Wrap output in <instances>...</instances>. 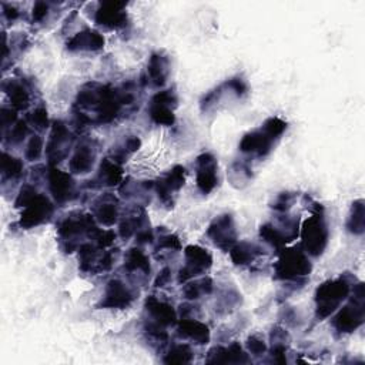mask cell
Segmentation results:
<instances>
[{
  "label": "cell",
  "instance_id": "obj_1",
  "mask_svg": "<svg viewBox=\"0 0 365 365\" xmlns=\"http://www.w3.org/2000/svg\"><path fill=\"white\" fill-rule=\"evenodd\" d=\"M134 98V93L128 88L87 83L76 96L74 114L81 124H108L117 118L123 107L133 104Z\"/></svg>",
  "mask_w": 365,
  "mask_h": 365
},
{
  "label": "cell",
  "instance_id": "obj_2",
  "mask_svg": "<svg viewBox=\"0 0 365 365\" xmlns=\"http://www.w3.org/2000/svg\"><path fill=\"white\" fill-rule=\"evenodd\" d=\"M351 287L352 278L348 275V272L338 278L327 279L318 285L314 294L317 321H322L334 314L349 297Z\"/></svg>",
  "mask_w": 365,
  "mask_h": 365
},
{
  "label": "cell",
  "instance_id": "obj_3",
  "mask_svg": "<svg viewBox=\"0 0 365 365\" xmlns=\"http://www.w3.org/2000/svg\"><path fill=\"white\" fill-rule=\"evenodd\" d=\"M97 221L94 220L93 214L74 211L66 215L58 227L57 235L60 240V245L66 252H71L80 247V240L84 237L90 238L97 231Z\"/></svg>",
  "mask_w": 365,
  "mask_h": 365
},
{
  "label": "cell",
  "instance_id": "obj_4",
  "mask_svg": "<svg viewBox=\"0 0 365 365\" xmlns=\"http://www.w3.org/2000/svg\"><path fill=\"white\" fill-rule=\"evenodd\" d=\"M311 271L312 264L301 245L282 248L274 264V278L281 281H298L308 277Z\"/></svg>",
  "mask_w": 365,
  "mask_h": 365
},
{
  "label": "cell",
  "instance_id": "obj_5",
  "mask_svg": "<svg viewBox=\"0 0 365 365\" xmlns=\"http://www.w3.org/2000/svg\"><path fill=\"white\" fill-rule=\"evenodd\" d=\"M301 248L307 255L319 257L325 251L328 245L329 231L322 214V208L318 205L317 211L308 217L301 225Z\"/></svg>",
  "mask_w": 365,
  "mask_h": 365
},
{
  "label": "cell",
  "instance_id": "obj_6",
  "mask_svg": "<svg viewBox=\"0 0 365 365\" xmlns=\"http://www.w3.org/2000/svg\"><path fill=\"white\" fill-rule=\"evenodd\" d=\"M365 319V287L362 282L354 285L352 297L332 319V327L339 334H351L356 331Z\"/></svg>",
  "mask_w": 365,
  "mask_h": 365
},
{
  "label": "cell",
  "instance_id": "obj_7",
  "mask_svg": "<svg viewBox=\"0 0 365 365\" xmlns=\"http://www.w3.org/2000/svg\"><path fill=\"white\" fill-rule=\"evenodd\" d=\"M185 264L178 271V282L185 284L190 279L204 274L212 265V255L200 245H187L184 248Z\"/></svg>",
  "mask_w": 365,
  "mask_h": 365
},
{
  "label": "cell",
  "instance_id": "obj_8",
  "mask_svg": "<svg viewBox=\"0 0 365 365\" xmlns=\"http://www.w3.org/2000/svg\"><path fill=\"white\" fill-rule=\"evenodd\" d=\"M185 175H187L185 168L182 165L177 164L154 181V190H155L157 197L161 201V204H164L165 207L174 205L177 192L185 184Z\"/></svg>",
  "mask_w": 365,
  "mask_h": 365
},
{
  "label": "cell",
  "instance_id": "obj_9",
  "mask_svg": "<svg viewBox=\"0 0 365 365\" xmlns=\"http://www.w3.org/2000/svg\"><path fill=\"white\" fill-rule=\"evenodd\" d=\"M73 144V134L61 120H57L51 125L50 137L46 145V157L51 167L61 163L67 155Z\"/></svg>",
  "mask_w": 365,
  "mask_h": 365
},
{
  "label": "cell",
  "instance_id": "obj_10",
  "mask_svg": "<svg viewBox=\"0 0 365 365\" xmlns=\"http://www.w3.org/2000/svg\"><path fill=\"white\" fill-rule=\"evenodd\" d=\"M19 224L21 228L29 230L47 222L54 212V205L48 197L37 192L26 205L21 207Z\"/></svg>",
  "mask_w": 365,
  "mask_h": 365
},
{
  "label": "cell",
  "instance_id": "obj_11",
  "mask_svg": "<svg viewBox=\"0 0 365 365\" xmlns=\"http://www.w3.org/2000/svg\"><path fill=\"white\" fill-rule=\"evenodd\" d=\"M178 98L171 88L161 90L151 97L148 104V115L153 123L158 125H173L175 123L174 110L177 107Z\"/></svg>",
  "mask_w": 365,
  "mask_h": 365
},
{
  "label": "cell",
  "instance_id": "obj_12",
  "mask_svg": "<svg viewBox=\"0 0 365 365\" xmlns=\"http://www.w3.org/2000/svg\"><path fill=\"white\" fill-rule=\"evenodd\" d=\"M207 237L217 248L228 252L231 247L237 242L238 237L232 214L224 212L217 215L207 228Z\"/></svg>",
  "mask_w": 365,
  "mask_h": 365
},
{
  "label": "cell",
  "instance_id": "obj_13",
  "mask_svg": "<svg viewBox=\"0 0 365 365\" xmlns=\"http://www.w3.org/2000/svg\"><path fill=\"white\" fill-rule=\"evenodd\" d=\"M127 3L124 1H101L94 14V21L106 29L118 30L127 26L128 14L125 11Z\"/></svg>",
  "mask_w": 365,
  "mask_h": 365
},
{
  "label": "cell",
  "instance_id": "obj_14",
  "mask_svg": "<svg viewBox=\"0 0 365 365\" xmlns=\"http://www.w3.org/2000/svg\"><path fill=\"white\" fill-rule=\"evenodd\" d=\"M195 184L202 194H210L218 184V161L211 153H202L195 160Z\"/></svg>",
  "mask_w": 365,
  "mask_h": 365
},
{
  "label": "cell",
  "instance_id": "obj_15",
  "mask_svg": "<svg viewBox=\"0 0 365 365\" xmlns=\"http://www.w3.org/2000/svg\"><path fill=\"white\" fill-rule=\"evenodd\" d=\"M135 299V292L121 279H110L106 285L104 294L97 304V308H117L123 309L131 305Z\"/></svg>",
  "mask_w": 365,
  "mask_h": 365
},
{
  "label": "cell",
  "instance_id": "obj_16",
  "mask_svg": "<svg viewBox=\"0 0 365 365\" xmlns=\"http://www.w3.org/2000/svg\"><path fill=\"white\" fill-rule=\"evenodd\" d=\"M47 181L50 194L58 205H63L73 200L76 194V182L71 174L64 173L56 167H51L47 174Z\"/></svg>",
  "mask_w": 365,
  "mask_h": 365
},
{
  "label": "cell",
  "instance_id": "obj_17",
  "mask_svg": "<svg viewBox=\"0 0 365 365\" xmlns=\"http://www.w3.org/2000/svg\"><path fill=\"white\" fill-rule=\"evenodd\" d=\"M97 158V145L94 140L83 138L74 148L68 161V170L71 174H87L93 170Z\"/></svg>",
  "mask_w": 365,
  "mask_h": 365
},
{
  "label": "cell",
  "instance_id": "obj_18",
  "mask_svg": "<svg viewBox=\"0 0 365 365\" xmlns=\"http://www.w3.org/2000/svg\"><path fill=\"white\" fill-rule=\"evenodd\" d=\"M274 143H275V140L271 138L259 127L257 130H252V131H248L247 134H244V137L240 141L238 148L244 154H250V155L262 158L271 153Z\"/></svg>",
  "mask_w": 365,
  "mask_h": 365
},
{
  "label": "cell",
  "instance_id": "obj_19",
  "mask_svg": "<svg viewBox=\"0 0 365 365\" xmlns=\"http://www.w3.org/2000/svg\"><path fill=\"white\" fill-rule=\"evenodd\" d=\"M91 214L98 224L104 227L114 225L118 221V214H120L117 197H114L110 192L101 194L94 200L91 205Z\"/></svg>",
  "mask_w": 365,
  "mask_h": 365
},
{
  "label": "cell",
  "instance_id": "obj_20",
  "mask_svg": "<svg viewBox=\"0 0 365 365\" xmlns=\"http://www.w3.org/2000/svg\"><path fill=\"white\" fill-rule=\"evenodd\" d=\"M144 309L148 314V321L161 327H170L177 322V312L168 302H164L154 295L147 297Z\"/></svg>",
  "mask_w": 365,
  "mask_h": 365
},
{
  "label": "cell",
  "instance_id": "obj_21",
  "mask_svg": "<svg viewBox=\"0 0 365 365\" xmlns=\"http://www.w3.org/2000/svg\"><path fill=\"white\" fill-rule=\"evenodd\" d=\"M123 168L121 164L114 161L113 158H103L94 178L88 182L93 188H103V187H115L120 185L123 181Z\"/></svg>",
  "mask_w": 365,
  "mask_h": 365
},
{
  "label": "cell",
  "instance_id": "obj_22",
  "mask_svg": "<svg viewBox=\"0 0 365 365\" xmlns=\"http://www.w3.org/2000/svg\"><path fill=\"white\" fill-rule=\"evenodd\" d=\"M170 76V58L164 51H154L147 63V83L153 87H163Z\"/></svg>",
  "mask_w": 365,
  "mask_h": 365
},
{
  "label": "cell",
  "instance_id": "obj_23",
  "mask_svg": "<svg viewBox=\"0 0 365 365\" xmlns=\"http://www.w3.org/2000/svg\"><path fill=\"white\" fill-rule=\"evenodd\" d=\"M207 364H248L250 358L240 342H232L228 346H214L208 351Z\"/></svg>",
  "mask_w": 365,
  "mask_h": 365
},
{
  "label": "cell",
  "instance_id": "obj_24",
  "mask_svg": "<svg viewBox=\"0 0 365 365\" xmlns=\"http://www.w3.org/2000/svg\"><path fill=\"white\" fill-rule=\"evenodd\" d=\"M104 37L96 30L84 29L70 37L66 43L68 51H98L104 47Z\"/></svg>",
  "mask_w": 365,
  "mask_h": 365
},
{
  "label": "cell",
  "instance_id": "obj_25",
  "mask_svg": "<svg viewBox=\"0 0 365 365\" xmlns=\"http://www.w3.org/2000/svg\"><path fill=\"white\" fill-rule=\"evenodd\" d=\"M147 228H148L147 214H145L143 205L137 204L133 210H130L127 214H124V217L120 220L118 234L123 240H128L130 237H133Z\"/></svg>",
  "mask_w": 365,
  "mask_h": 365
},
{
  "label": "cell",
  "instance_id": "obj_26",
  "mask_svg": "<svg viewBox=\"0 0 365 365\" xmlns=\"http://www.w3.org/2000/svg\"><path fill=\"white\" fill-rule=\"evenodd\" d=\"M177 334L182 338L191 339L198 345H205L210 342L211 332L207 324L194 318H181L177 327Z\"/></svg>",
  "mask_w": 365,
  "mask_h": 365
},
{
  "label": "cell",
  "instance_id": "obj_27",
  "mask_svg": "<svg viewBox=\"0 0 365 365\" xmlns=\"http://www.w3.org/2000/svg\"><path fill=\"white\" fill-rule=\"evenodd\" d=\"M124 269L130 277L138 275V281L140 278H147L151 272L148 257L138 247L130 248L124 257Z\"/></svg>",
  "mask_w": 365,
  "mask_h": 365
},
{
  "label": "cell",
  "instance_id": "obj_28",
  "mask_svg": "<svg viewBox=\"0 0 365 365\" xmlns=\"http://www.w3.org/2000/svg\"><path fill=\"white\" fill-rule=\"evenodd\" d=\"M228 252L234 265L242 267L255 261L257 257L262 254V250L257 244H252L250 241H240L235 242Z\"/></svg>",
  "mask_w": 365,
  "mask_h": 365
},
{
  "label": "cell",
  "instance_id": "obj_29",
  "mask_svg": "<svg viewBox=\"0 0 365 365\" xmlns=\"http://www.w3.org/2000/svg\"><path fill=\"white\" fill-rule=\"evenodd\" d=\"M3 88L9 97L11 108H14L16 111L27 110V107L30 106V94L21 83L10 80L3 84Z\"/></svg>",
  "mask_w": 365,
  "mask_h": 365
},
{
  "label": "cell",
  "instance_id": "obj_30",
  "mask_svg": "<svg viewBox=\"0 0 365 365\" xmlns=\"http://www.w3.org/2000/svg\"><path fill=\"white\" fill-rule=\"evenodd\" d=\"M348 232L354 235H362L365 231V201L362 198L355 200L351 205L346 224Z\"/></svg>",
  "mask_w": 365,
  "mask_h": 365
},
{
  "label": "cell",
  "instance_id": "obj_31",
  "mask_svg": "<svg viewBox=\"0 0 365 365\" xmlns=\"http://www.w3.org/2000/svg\"><path fill=\"white\" fill-rule=\"evenodd\" d=\"M212 279L210 277H202L198 279H190L182 287V294L187 299L194 301L198 299L201 295H208L212 292Z\"/></svg>",
  "mask_w": 365,
  "mask_h": 365
},
{
  "label": "cell",
  "instance_id": "obj_32",
  "mask_svg": "<svg viewBox=\"0 0 365 365\" xmlns=\"http://www.w3.org/2000/svg\"><path fill=\"white\" fill-rule=\"evenodd\" d=\"M141 145V140L137 135H127L124 140H121L118 144L113 147L111 158L117 161L118 164L127 161V158L135 153Z\"/></svg>",
  "mask_w": 365,
  "mask_h": 365
},
{
  "label": "cell",
  "instance_id": "obj_33",
  "mask_svg": "<svg viewBox=\"0 0 365 365\" xmlns=\"http://www.w3.org/2000/svg\"><path fill=\"white\" fill-rule=\"evenodd\" d=\"M194 358L192 349L188 344H175L173 345L163 358V362L167 365H184L191 364Z\"/></svg>",
  "mask_w": 365,
  "mask_h": 365
},
{
  "label": "cell",
  "instance_id": "obj_34",
  "mask_svg": "<svg viewBox=\"0 0 365 365\" xmlns=\"http://www.w3.org/2000/svg\"><path fill=\"white\" fill-rule=\"evenodd\" d=\"M23 170H24V165H23V161L20 158L3 151L1 165H0L3 181L20 178L21 174H23Z\"/></svg>",
  "mask_w": 365,
  "mask_h": 365
},
{
  "label": "cell",
  "instance_id": "obj_35",
  "mask_svg": "<svg viewBox=\"0 0 365 365\" xmlns=\"http://www.w3.org/2000/svg\"><path fill=\"white\" fill-rule=\"evenodd\" d=\"M259 237L264 242H267L269 247L277 250L278 252L285 247L287 240L284 234L279 231V228L271 222H265L259 227Z\"/></svg>",
  "mask_w": 365,
  "mask_h": 365
},
{
  "label": "cell",
  "instance_id": "obj_36",
  "mask_svg": "<svg viewBox=\"0 0 365 365\" xmlns=\"http://www.w3.org/2000/svg\"><path fill=\"white\" fill-rule=\"evenodd\" d=\"M29 134L27 121L19 120L13 127H10L6 133H3V141L9 143L10 145H19L24 141Z\"/></svg>",
  "mask_w": 365,
  "mask_h": 365
},
{
  "label": "cell",
  "instance_id": "obj_37",
  "mask_svg": "<svg viewBox=\"0 0 365 365\" xmlns=\"http://www.w3.org/2000/svg\"><path fill=\"white\" fill-rule=\"evenodd\" d=\"M261 128L271 137L274 138L275 141L284 134V131L287 130V121H284L282 118L279 117H269L267 118L262 124H261Z\"/></svg>",
  "mask_w": 365,
  "mask_h": 365
},
{
  "label": "cell",
  "instance_id": "obj_38",
  "mask_svg": "<svg viewBox=\"0 0 365 365\" xmlns=\"http://www.w3.org/2000/svg\"><path fill=\"white\" fill-rule=\"evenodd\" d=\"M41 154H43V138L40 135L34 134L30 137V140L26 145L24 157L29 161H36L41 157Z\"/></svg>",
  "mask_w": 365,
  "mask_h": 365
},
{
  "label": "cell",
  "instance_id": "obj_39",
  "mask_svg": "<svg viewBox=\"0 0 365 365\" xmlns=\"http://www.w3.org/2000/svg\"><path fill=\"white\" fill-rule=\"evenodd\" d=\"M160 250H170V251L181 250L180 238L175 234H171V232L160 234V237L157 238L155 251H160Z\"/></svg>",
  "mask_w": 365,
  "mask_h": 365
},
{
  "label": "cell",
  "instance_id": "obj_40",
  "mask_svg": "<svg viewBox=\"0 0 365 365\" xmlns=\"http://www.w3.org/2000/svg\"><path fill=\"white\" fill-rule=\"evenodd\" d=\"M30 123L31 125L38 130L43 131L48 127V115H47V108L44 106H38L36 107L31 113H30Z\"/></svg>",
  "mask_w": 365,
  "mask_h": 365
},
{
  "label": "cell",
  "instance_id": "obj_41",
  "mask_svg": "<svg viewBox=\"0 0 365 365\" xmlns=\"http://www.w3.org/2000/svg\"><path fill=\"white\" fill-rule=\"evenodd\" d=\"M91 240L94 241V244L98 247V248H107L110 247L114 240H115V232L111 231V230H101V228H97V231L93 234Z\"/></svg>",
  "mask_w": 365,
  "mask_h": 365
},
{
  "label": "cell",
  "instance_id": "obj_42",
  "mask_svg": "<svg viewBox=\"0 0 365 365\" xmlns=\"http://www.w3.org/2000/svg\"><path fill=\"white\" fill-rule=\"evenodd\" d=\"M247 351L254 356H261L267 352V344L259 335H250L245 342Z\"/></svg>",
  "mask_w": 365,
  "mask_h": 365
},
{
  "label": "cell",
  "instance_id": "obj_43",
  "mask_svg": "<svg viewBox=\"0 0 365 365\" xmlns=\"http://www.w3.org/2000/svg\"><path fill=\"white\" fill-rule=\"evenodd\" d=\"M294 200H295V195L292 192H288V191L281 192L275 197L271 207L278 212H287L291 208V205L294 204Z\"/></svg>",
  "mask_w": 365,
  "mask_h": 365
},
{
  "label": "cell",
  "instance_id": "obj_44",
  "mask_svg": "<svg viewBox=\"0 0 365 365\" xmlns=\"http://www.w3.org/2000/svg\"><path fill=\"white\" fill-rule=\"evenodd\" d=\"M230 174H231V181H232V184L235 185V182H238L237 187H240V182H247V181L250 180V177H251L250 168H248L245 164H242V163L234 164V165L231 167Z\"/></svg>",
  "mask_w": 365,
  "mask_h": 365
},
{
  "label": "cell",
  "instance_id": "obj_45",
  "mask_svg": "<svg viewBox=\"0 0 365 365\" xmlns=\"http://www.w3.org/2000/svg\"><path fill=\"white\" fill-rule=\"evenodd\" d=\"M224 84H225L227 90L230 93L235 94L237 97H242L248 91V86H247V83L241 77H232V78L227 80Z\"/></svg>",
  "mask_w": 365,
  "mask_h": 365
},
{
  "label": "cell",
  "instance_id": "obj_46",
  "mask_svg": "<svg viewBox=\"0 0 365 365\" xmlns=\"http://www.w3.org/2000/svg\"><path fill=\"white\" fill-rule=\"evenodd\" d=\"M0 118H1V128L3 133H6L10 127H13L19 120H17V111L14 108L3 107L0 111Z\"/></svg>",
  "mask_w": 365,
  "mask_h": 365
},
{
  "label": "cell",
  "instance_id": "obj_47",
  "mask_svg": "<svg viewBox=\"0 0 365 365\" xmlns=\"http://www.w3.org/2000/svg\"><path fill=\"white\" fill-rule=\"evenodd\" d=\"M48 9H50L48 3H46V1H36L34 6H33V10H31L33 21H36V23L43 21L47 17V14H48Z\"/></svg>",
  "mask_w": 365,
  "mask_h": 365
},
{
  "label": "cell",
  "instance_id": "obj_48",
  "mask_svg": "<svg viewBox=\"0 0 365 365\" xmlns=\"http://www.w3.org/2000/svg\"><path fill=\"white\" fill-rule=\"evenodd\" d=\"M170 279H171V269L168 268V267H165V268H163L160 272H158V275L155 277V281H154V285L155 287H165L168 282H170Z\"/></svg>",
  "mask_w": 365,
  "mask_h": 365
},
{
  "label": "cell",
  "instance_id": "obj_49",
  "mask_svg": "<svg viewBox=\"0 0 365 365\" xmlns=\"http://www.w3.org/2000/svg\"><path fill=\"white\" fill-rule=\"evenodd\" d=\"M1 6H3V14H4V17H6L9 21H14V20L19 17V10H17L14 6L6 4V3H3Z\"/></svg>",
  "mask_w": 365,
  "mask_h": 365
}]
</instances>
